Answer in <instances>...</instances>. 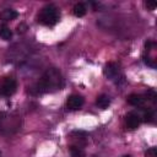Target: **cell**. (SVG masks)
<instances>
[{"label":"cell","mask_w":157,"mask_h":157,"mask_svg":"<svg viewBox=\"0 0 157 157\" xmlns=\"http://www.w3.org/2000/svg\"><path fill=\"white\" fill-rule=\"evenodd\" d=\"M140 121H141L140 115L137 113H135V112H130V113H128L125 115V124L130 130L136 129L140 125Z\"/></svg>","instance_id":"cell-6"},{"label":"cell","mask_w":157,"mask_h":157,"mask_svg":"<svg viewBox=\"0 0 157 157\" xmlns=\"http://www.w3.org/2000/svg\"><path fill=\"white\" fill-rule=\"evenodd\" d=\"M0 155H1V151H0Z\"/></svg>","instance_id":"cell-20"},{"label":"cell","mask_w":157,"mask_h":157,"mask_svg":"<svg viewBox=\"0 0 157 157\" xmlns=\"http://www.w3.org/2000/svg\"><path fill=\"white\" fill-rule=\"evenodd\" d=\"M17 82L13 77H1L0 78V97H10L16 92Z\"/></svg>","instance_id":"cell-4"},{"label":"cell","mask_w":157,"mask_h":157,"mask_svg":"<svg viewBox=\"0 0 157 157\" xmlns=\"http://www.w3.org/2000/svg\"><path fill=\"white\" fill-rule=\"evenodd\" d=\"M70 153H71L72 157H83L85 156V152H83L82 147L76 146V145L70 146Z\"/></svg>","instance_id":"cell-13"},{"label":"cell","mask_w":157,"mask_h":157,"mask_svg":"<svg viewBox=\"0 0 157 157\" xmlns=\"http://www.w3.org/2000/svg\"><path fill=\"white\" fill-rule=\"evenodd\" d=\"M59 21V11L54 5H47L38 15V22L45 26H54Z\"/></svg>","instance_id":"cell-3"},{"label":"cell","mask_w":157,"mask_h":157,"mask_svg":"<svg viewBox=\"0 0 157 157\" xmlns=\"http://www.w3.org/2000/svg\"><path fill=\"white\" fill-rule=\"evenodd\" d=\"M146 99H148V101H151V102H156V98H157V94H156V92L153 91V90H150L148 92H147V94H146Z\"/></svg>","instance_id":"cell-15"},{"label":"cell","mask_w":157,"mask_h":157,"mask_svg":"<svg viewBox=\"0 0 157 157\" xmlns=\"http://www.w3.org/2000/svg\"><path fill=\"white\" fill-rule=\"evenodd\" d=\"M0 38L4 40H10L12 38V32L6 25H0Z\"/></svg>","instance_id":"cell-11"},{"label":"cell","mask_w":157,"mask_h":157,"mask_svg":"<svg viewBox=\"0 0 157 157\" xmlns=\"http://www.w3.org/2000/svg\"><path fill=\"white\" fill-rule=\"evenodd\" d=\"M63 87H64V78L60 71L56 70L55 67H52L48 69L32 87H29L28 92L33 96H38L47 92L61 90Z\"/></svg>","instance_id":"cell-1"},{"label":"cell","mask_w":157,"mask_h":157,"mask_svg":"<svg viewBox=\"0 0 157 157\" xmlns=\"http://www.w3.org/2000/svg\"><path fill=\"white\" fill-rule=\"evenodd\" d=\"M145 5H146V7H147L148 10H155L156 6H157V2H156V1H146Z\"/></svg>","instance_id":"cell-17"},{"label":"cell","mask_w":157,"mask_h":157,"mask_svg":"<svg viewBox=\"0 0 157 157\" xmlns=\"http://www.w3.org/2000/svg\"><path fill=\"white\" fill-rule=\"evenodd\" d=\"M126 101H128V103H129L130 105H134V107H141V105H142V104L145 103L146 98H145V97H144L142 94L132 93V94L128 96Z\"/></svg>","instance_id":"cell-8"},{"label":"cell","mask_w":157,"mask_h":157,"mask_svg":"<svg viewBox=\"0 0 157 157\" xmlns=\"http://www.w3.org/2000/svg\"><path fill=\"white\" fill-rule=\"evenodd\" d=\"M152 60H153V59H151L150 56L144 55V61H145V64H146V65H148V66H151V67H156V64H155Z\"/></svg>","instance_id":"cell-16"},{"label":"cell","mask_w":157,"mask_h":157,"mask_svg":"<svg viewBox=\"0 0 157 157\" xmlns=\"http://www.w3.org/2000/svg\"><path fill=\"white\" fill-rule=\"evenodd\" d=\"M103 74L105 77L110 78V80H114L117 78V76L119 75V66L115 64V63H109L104 66L103 69Z\"/></svg>","instance_id":"cell-7"},{"label":"cell","mask_w":157,"mask_h":157,"mask_svg":"<svg viewBox=\"0 0 157 157\" xmlns=\"http://www.w3.org/2000/svg\"><path fill=\"white\" fill-rule=\"evenodd\" d=\"M123 157H131V156H129V155H125V156H123Z\"/></svg>","instance_id":"cell-19"},{"label":"cell","mask_w":157,"mask_h":157,"mask_svg":"<svg viewBox=\"0 0 157 157\" xmlns=\"http://www.w3.org/2000/svg\"><path fill=\"white\" fill-rule=\"evenodd\" d=\"M18 16V12L12 9H5L0 12V20L1 21H12Z\"/></svg>","instance_id":"cell-9"},{"label":"cell","mask_w":157,"mask_h":157,"mask_svg":"<svg viewBox=\"0 0 157 157\" xmlns=\"http://www.w3.org/2000/svg\"><path fill=\"white\" fill-rule=\"evenodd\" d=\"M72 11H74V15L76 16V17H82V16H85L86 15V6L82 4V2H78V4H76L75 6H74V9H72Z\"/></svg>","instance_id":"cell-12"},{"label":"cell","mask_w":157,"mask_h":157,"mask_svg":"<svg viewBox=\"0 0 157 157\" xmlns=\"http://www.w3.org/2000/svg\"><path fill=\"white\" fill-rule=\"evenodd\" d=\"M109 104H110V99H109V97L105 96V94H101V96H98L97 99H96V105L99 107V108H102V109H105Z\"/></svg>","instance_id":"cell-10"},{"label":"cell","mask_w":157,"mask_h":157,"mask_svg":"<svg viewBox=\"0 0 157 157\" xmlns=\"http://www.w3.org/2000/svg\"><path fill=\"white\" fill-rule=\"evenodd\" d=\"M146 155L150 156V157H156V156H157V150H156V147H151L150 150H147Z\"/></svg>","instance_id":"cell-18"},{"label":"cell","mask_w":157,"mask_h":157,"mask_svg":"<svg viewBox=\"0 0 157 157\" xmlns=\"http://www.w3.org/2000/svg\"><path fill=\"white\" fill-rule=\"evenodd\" d=\"M22 120L18 115L0 113V135H11L21 129Z\"/></svg>","instance_id":"cell-2"},{"label":"cell","mask_w":157,"mask_h":157,"mask_svg":"<svg viewBox=\"0 0 157 157\" xmlns=\"http://www.w3.org/2000/svg\"><path fill=\"white\" fill-rule=\"evenodd\" d=\"M85 103V99L80 94H71L66 99V108L70 110H77L80 109Z\"/></svg>","instance_id":"cell-5"},{"label":"cell","mask_w":157,"mask_h":157,"mask_svg":"<svg viewBox=\"0 0 157 157\" xmlns=\"http://www.w3.org/2000/svg\"><path fill=\"white\" fill-rule=\"evenodd\" d=\"M153 118H155L153 110H151V109L145 110V113H144V120H145L146 123H152V121H153Z\"/></svg>","instance_id":"cell-14"}]
</instances>
